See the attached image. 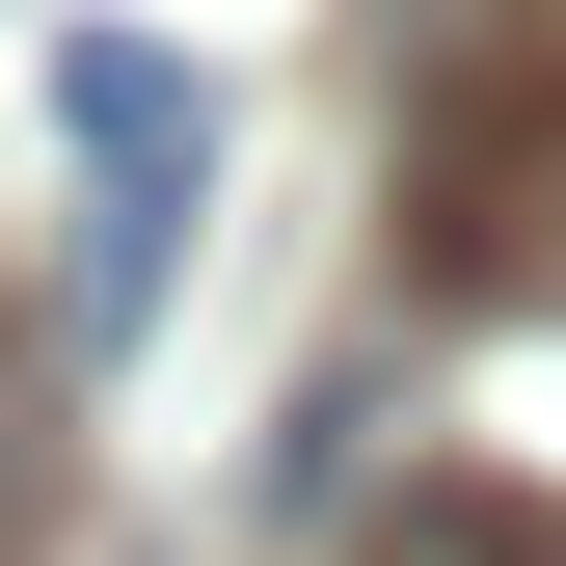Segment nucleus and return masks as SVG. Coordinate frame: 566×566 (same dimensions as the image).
Returning a JSON list of instances; mask_svg holds the SVG:
<instances>
[{
    "label": "nucleus",
    "mask_w": 566,
    "mask_h": 566,
    "mask_svg": "<svg viewBox=\"0 0 566 566\" xmlns=\"http://www.w3.org/2000/svg\"><path fill=\"white\" fill-rule=\"evenodd\" d=\"M54 135H82V324H163V243H189V189H217V82L135 54V28H82L54 54Z\"/></svg>",
    "instance_id": "nucleus-1"
},
{
    "label": "nucleus",
    "mask_w": 566,
    "mask_h": 566,
    "mask_svg": "<svg viewBox=\"0 0 566 566\" xmlns=\"http://www.w3.org/2000/svg\"><path fill=\"white\" fill-rule=\"evenodd\" d=\"M350 566H566V513H513V485H405Z\"/></svg>",
    "instance_id": "nucleus-2"
},
{
    "label": "nucleus",
    "mask_w": 566,
    "mask_h": 566,
    "mask_svg": "<svg viewBox=\"0 0 566 566\" xmlns=\"http://www.w3.org/2000/svg\"><path fill=\"white\" fill-rule=\"evenodd\" d=\"M28 539H54V350L0 324V566H28Z\"/></svg>",
    "instance_id": "nucleus-3"
}]
</instances>
